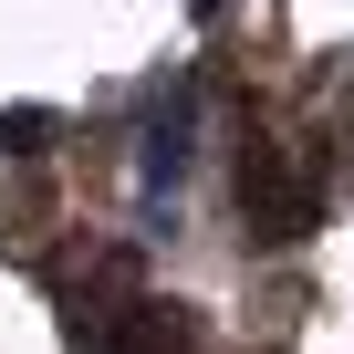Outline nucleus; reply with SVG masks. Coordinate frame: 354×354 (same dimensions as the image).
Wrapping results in <instances>:
<instances>
[{"instance_id": "2", "label": "nucleus", "mask_w": 354, "mask_h": 354, "mask_svg": "<svg viewBox=\"0 0 354 354\" xmlns=\"http://www.w3.org/2000/svg\"><path fill=\"white\" fill-rule=\"evenodd\" d=\"M240 209H250V240H302L313 230V188L281 167L271 136H250V156H240Z\"/></svg>"}, {"instance_id": "1", "label": "nucleus", "mask_w": 354, "mask_h": 354, "mask_svg": "<svg viewBox=\"0 0 354 354\" xmlns=\"http://www.w3.org/2000/svg\"><path fill=\"white\" fill-rule=\"evenodd\" d=\"M84 354H209L188 302H125V313H73Z\"/></svg>"}, {"instance_id": "3", "label": "nucleus", "mask_w": 354, "mask_h": 354, "mask_svg": "<svg viewBox=\"0 0 354 354\" xmlns=\"http://www.w3.org/2000/svg\"><path fill=\"white\" fill-rule=\"evenodd\" d=\"M177 167H188V104H167L146 125V188H177Z\"/></svg>"}, {"instance_id": "5", "label": "nucleus", "mask_w": 354, "mask_h": 354, "mask_svg": "<svg viewBox=\"0 0 354 354\" xmlns=\"http://www.w3.org/2000/svg\"><path fill=\"white\" fill-rule=\"evenodd\" d=\"M188 11H198V21H209V11H230V0H188Z\"/></svg>"}, {"instance_id": "4", "label": "nucleus", "mask_w": 354, "mask_h": 354, "mask_svg": "<svg viewBox=\"0 0 354 354\" xmlns=\"http://www.w3.org/2000/svg\"><path fill=\"white\" fill-rule=\"evenodd\" d=\"M63 136V115H42V104H11V115H0V156H42Z\"/></svg>"}]
</instances>
